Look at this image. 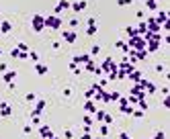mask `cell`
<instances>
[{"instance_id": "2", "label": "cell", "mask_w": 170, "mask_h": 139, "mask_svg": "<svg viewBox=\"0 0 170 139\" xmlns=\"http://www.w3.org/2000/svg\"><path fill=\"white\" fill-rule=\"evenodd\" d=\"M31 27H33L35 33H41L43 29H45V16H41V14H33V19H31Z\"/></svg>"}, {"instance_id": "11", "label": "cell", "mask_w": 170, "mask_h": 139, "mask_svg": "<svg viewBox=\"0 0 170 139\" xmlns=\"http://www.w3.org/2000/svg\"><path fill=\"white\" fill-rule=\"evenodd\" d=\"M35 72H37L39 76H45V74L49 72V68H47L45 63H39V61H37V63H35Z\"/></svg>"}, {"instance_id": "20", "label": "cell", "mask_w": 170, "mask_h": 139, "mask_svg": "<svg viewBox=\"0 0 170 139\" xmlns=\"http://www.w3.org/2000/svg\"><path fill=\"white\" fill-rule=\"evenodd\" d=\"M96 31H98V29H96V25H94V27H86V35H90V37H92V35H96Z\"/></svg>"}, {"instance_id": "48", "label": "cell", "mask_w": 170, "mask_h": 139, "mask_svg": "<svg viewBox=\"0 0 170 139\" xmlns=\"http://www.w3.org/2000/svg\"><path fill=\"white\" fill-rule=\"evenodd\" d=\"M0 57H2V49H0Z\"/></svg>"}, {"instance_id": "23", "label": "cell", "mask_w": 170, "mask_h": 139, "mask_svg": "<svg viewBox=\"0 0 170 139\" xmlns=\"http://www.w3.org/2000/svg\"><path fill=\"white\" fill-rule=\"evenodd\" d=\"M103 123H105V125H111V123H113V117L105 113V117H103Z\"/></svg>"}, {"instance_id": "50", "label": "cell", "mask_w": 170, "mask_h": 139, "mask_svg": "<svg viewBox=\"0 0 170 139\" xmlns=\"http://www.w3.org/2000/svg\"><path fill=\"white\" fill-rule=\"evenodd\" d=\"M156 2H158V0H156Z\"/></svg>"}, {"instance_id": "49", "label": "cell", "mask_w": 170, "mask_h": 139, "mask_svg": "<svg viewBox=\"0 0 170 139\" xmlns=\"http://www.w3.org/2000/svg\"><path fill=\"white\" fill-rule=\"evenodd\" d=\"M94 139H100V137H94Z\"/></svg>"}, {"instance_id": "43", "label": "cell", "mask_w": 170, "mask_h": 139, "mask_svg": "<svg viewBox=\"0 0 170 139\" xmlns=\"http://www.w3.org/2000/svg\"><path fill=\"white\" fill-rule=\"evenodd\" d=\"M60 45H62V43H60V41H53V43H51V47H53V49H55V51H57V49H60Z\"/></svg>"}, {"instance_id": "15", "label": "cell", "mask_w": 170, "mask_h": 139, "mask_svg": "<svg viewBox=\"0 0 170 139\" xmlns=\"http://www.w3.org/2000/svg\"><path fill=\"white\" fill-rule=\"evenodd\" d=\"M146 8L152 10V12H156V10H158V2H156V0H146Z\"/></svg>"}, {"instance_id": "12", "label": "cell", "mask_w": 170, "mask_h": 139, "mask_svg": "<svg viewBox=\"0 0 170 139\" xmlns=\"http://www.w3.org/2000/svg\"><path fill=\"white\" fill-rule=\"evenodd\" d=\"M0 31H2L4 35L10 33V31H12V23H10V21H2V23H0Z\"/></svg>"}, {"instance_id": "22", "label": "cell", "mask_w": 170, "mask_h": 139, "mask_svg": "<svg viewBox=\"0 0 170 139\" xmlns=\"http://www.w3.org/2000/svg\"><path fill=\"white\" fill-rule=\"evenodd\" d=\"M98 53H100V47H98V45H92V49H90V53H88V55L92 57V55H98Z\"/></svg>"}, {"instance_id": "39", "label": "cell", "mask_w": 170, "mask_h": 139, "mask_svg": "<svg viewBox=\"0 0 170 139\" xmlns=\"http://www.w3.org/2000/svg\"><path fill=\"white\" fill-rule=\"evenodd\" d=\"M31 123H33V125H39L41 121H39V117H31Z\"/></svg>"}, {"instance_id": "40", "label": "cell", "mask_w": 170, "mask_h": 139, "mask_svg": "<svg viewBox=\"0 0 170 139\" xmlns=\"http://www.w3.org/2000/svg\"><path fill=\"white\" fill-rule=\"evenodd\" d=\"M31 131H33V129H31V125H27V127H25V129H23V133H25V135H29V133H31Z\"/></svg>"}, {"instance_id": "33", "label": "cell", "mask_w": 170, "mask_h": 139, "mask_svg": "<svg viewBox=\"0 0 170 139\" xmlns=\"http://www.w3.org/2000/svg\"><path fill=\"white\" fill-rule=\"evenodd\" d=\"M86 25H88V27H94V25H96V19H94V16H90V19L86 21Z\"/></svg>"}, {"instance_id": "1", "label": "cell", "mask_w": 170, "mask_h": 139, "mask_svg": "<svg viewBox=\"0 0 170 139\" xmlns=\"http://www.w3.org/2000/svg\"><path fill=\"white\" fill-rule=\"evenodd\" d=\"M62 19L57 14H51V16H45V29H53V31H60L62 29Z\"/></svg>"}, {"instance_id": "18", "label": "cell", "mask_w": 170, "mask_h": 139, "mask_svg": "<svg viewBox=\"0 0 170 139\" xmlns=\"http://www.w3.org/2000/svg\"><path fill=\"white\" fill-rule=\"evenodd\" d=\"M107 135H109V125L103 123V125H100V137H107Z\"/></svg>"}, {"instance_id": "47", "label": "cell", "mask_w": 170, "mask_h": 139, "mask_svg": "<svg viewBox=\"0 0 170 139\" xmlns=\"http://www.w3.org/2000/svg\"><path fill=\"white\" fill-rule=\"evenodd\" d=\"M45 139H60V137H53V135H49V137H45Z\"/></svg>"}, {"instance_id": "34", "label": "cell", "mask_w": 170, "mask_h": 139, "mask_svg": "<svg viewBox=\"0 0 170 139\" xmlns=\"http://www.w3.org/2000/svg\"><path fill=\"white\" fill-rule=\"evenodd\" d=\"M25 100H27V102H33V100H35V94H33V92H29L27 96H25Z\"/></svg>"}, {"instance_id": "13", "label": "cell", "mask_w": 170, "mask_h": 139, "mask_svg": "<svg viewBox=\"0 0 170 139\" xmlns=\"http://www.w3.org/2000/svg\"><path fill=\"white\" fill-rule=\"evenodd\" d=\"M146 31H148V25H146V21L137 23V27H135V33H137V35H146Z\"/></svg>"}, {"instance_id": "10", "label": "cell", "mask_w": 170, "mask_h": 139, "mask_svg": "<svg viewBox=\"0 0 170 139\" xmlns=\"http://www.w3.org/2000/svg\"><path fill=\"white\" fill-rule=\"evenodd\" d=\"M88 61H90V55L88 53H80V55L74 57V63H88Z\"/></svg>"}, {"instance_id": "5", "label": "cell", "mask_w": 170, "mask_h": 139, "mask_svg": "<svg viewBox=\"0 0 170 139\" xmlns=\"http://www.w3.org/2000/svg\"><path fill=\"white\" fill-rule=\"evenodd\" d=\"M12 115V108H10V104H6V102H0V117L2 119H8Z\"/></svg>"}, {"instance_id": "25", "label": "cell", "mask_w": 170, "mask_h": 139, "mask_svg": "<svg viewBox=\"0 0 170 139\" xmlns=\"http://www.w3.org/2000/svg\"><path fill=\"white\" fill-rule=\"evenodd\" d=\"M16 49H19V51H29V45H27V43H23V41H21V43H19V45H16Z\"/></svg>"}, {"instance_id": "4", "label": "cell", "mask_w": 170, "mask_h": 139, "mask_svg": "<svg viewBox=\"0 0 170 139\" xmlns=\"http://www.w3.org/2000/svg\"><path fill=\"white\" fill-rule=\"evenodd\" d=\"M70 6H72V2H68V0H60V2H57V6H55V10H53V14L64 12V10H68Z\"/></svg>"}, {"instance_id": "17", "label": "cell", "mask_w": 170, "mask_h": 139, "mask_svg": "<svg viewBox=\"0 0 170 139\" xmlns=\"http://www.w3.org/2000/svg\"><path fill=\"white\" fill-rule=\"evenodd\" d=\"M70 70H72L76 76H80V74H82V70H80V68H78V63H74V61H70Z\"/></svg>"}, {"instance_id": "45", "label": "cell", "mask_w": 170, "mask_h": 139, "mask_svg": "<svg viewBox=\"0 0 170 139\" xmlns=\"http://www.w3.org/2000/svg\"><path fill=\"white\" fill-rule=\"evenodd\" d=\"M80 139H92V135H90V133H84V135H80Z\"/></svg>"}, {"instance_id": "6", "label": "cell", "mask_w": 170, "mask_h": 139, "mask_svg": "<svg viewBox=\"0 0 170 139\" xmlns=\"http://www.w3.org/2000/svg\"><path fill=\"white\" fill-rule=\"evenodd\" d=\"M14 78H16V70H6V72L2 74V80H4L6 84H10V82H14Z\"/></svg>"}, {"instance_id": "27", "label": "cell", "mask_w": 170, "mask_h": 139, "mask_svg": "<svg viewBox=\"0 0 170 139\" xmlns=\"http://www.w3.org/2000/svg\"><path fill=\"white\" fill-rule=\"evenodd\" d=\"M84 125H86V127L92 125V115H86V117H84Z\"/></svg>"}, {"instance_id": "38", "label": "cell", "mask_w": 170, "mask_h": 139, "mask_svg": "<svg viewBox=\"0 0 170 139\" xmlns=\"http://www.w3.org/2000/svg\"><path fill=\"white\" fill-rule=\"evenodd\" d=\"M162 106H164V108H170V98H164V100H162Z\"/></svg>"}, {"instance_id": "42", "label": "cell", "mask_w": 170, "mask_h": 139, "mask_svg": "<svg viewBox=\"0 0 170 139\" xmlns=\"http://www.w3.org/2000/svg\"><path fill=\"white\" fill-rule=\"evenodd\" d=\"M119 98H121L119 92H113V94H111V100H119Z\"/></svg>"}, {"instance_id": "19", "label": "cell", "mask_w": 170, "mask_h": 139, "mask_svg": "<svg viewBox=\"0 0 170 139\" xmlns=\"http://www.w3.org/2000/svg\"><path fill=\"white\" fill-rule=\"evenodd\" d=\"M121 113H125V115H131V113H133V106H131V104H125V106H121Z\"/></svg>"}, {"instance_id": "31", "label": "cell", "mask_w": 170, "mask_h": 139, "mask_svg": "<svg viewBox=\"0 0 170 139\" xmlns=\"http://www.w3.org/2000/svg\"><path fill=\"white\" fill-rule=\"evenodd\" d=\"M131 115H133V117H135V119H141V117H143V110H141V108H139V110H133V113H131Z\"/></svg>"}, {"instance_id": "14", "label": "cell", "mask_w": 170, "mask_h": 139, "mask_svg": "<svg viewBox=\"0 0 170 139\" xmlns=\"http://www.w3.org/2000/svg\"><path fill=\"white\" fill-rule=\"evenodd\" d=\"M39 135H41L43 139H45V137H49V135H51V129H49L47 125H41V127H39Z\"/></svg>"}, {"instance_id": "30", "label": "cell", "mask_w": 170, "mask_h": 139, "mask_svg": "<svg viewBox=\"0 0 170 139\" xmlns=\"http://www.w3.org/2000/svg\"><path fill=\"white\" fill-rule=\"evenodd\" d=\"M137 104H139L141 110H148V102H146V100H137Z\"/></svg>"}, {"instance_id": "46", "label": "cell", "mask_w": 170, "mask_h": 139, "mask_svg": "<svg viewBox=\"0 0 170 139\" xmlns=\"http://www.w3.org/2000/svg\"><path fill=\"white\" fill-rule=\"evenodd\" d=\"M119 139H131V137H129L127 133H121V137H119Z\"/></svg>"}, {"instance_id": "28", "label": "cell", "mask_w": 170, "mask_h": 139, "mask_svg": "<svg viewBox=\"0 0 170 139\" xmlns=\"http://www.w3.org/2000/svg\"><path fill=\"white\" fill-rule=\"evenodd\" d=\"M72 137H74L72 129H66V131H64V139H72Z\"/></svg>"}, {"instance_id": "35", "label": "cell", "mask_w": 170, "mask_h": 139, "mask_svg": "<svg viewBox=\"0 0 170 139\" xmlns=\"http://www.w3.org/2000/svg\"><path fill=\"white\" fill-rule=\"evenodd\" d=\"M131 2H133V0H117L119 6H127V4H131Z\"/></svg>"}, {"instance_id": "41", "label": "cell", "mask_w": 170, "mask_h": 139, "mask_svg": "<svg viewBox=\"0 0 170 139\" xmlns=\"http://www.w3.org/2000/svg\"><path fill=\"white\" fill-rule=\"evenodd\" d=\"M6 70H8V68H6V63H4V61H2V63H0V74H4V72H6Z\"/></svg>"}, {"instance_id": "37", "label": "cell", "mask_w": 170, "mask_h": 139, "mask_svg": "<svg viewBox=\"0 0 170 139\" xmlns=\"http://www.w3.org/2000/svg\"><path fill=\"white\" fill-rule=\"evenodd\" d=\"M64 96H68V98H70V96H72V88H64Z\"/></svg>"}, {"instance_id": "44", "label": "cell", "mask_w": 170, "mask_h": 139, "mask_svg": "<svg viewBox=\"0 0 170 139\" xmlns=\"http://www.w3.org/2000/svg\"><path fill=\"white\" fill-rule=\"evenodd\" d=\"M107 84H109V80H107V78H103V80H100V84H98V86H100V88H103V86H107Z\"/></svg>"}, {"instance_id": "9", "label": "cell", "mask_w": 170, "mask_h": 139, "mask_svg": "<svg viewBox=\"0 0 170 139\" xmlns=\"http://www.w3.org/2000/svg\"><path fill=\"white\" fill-rule=\"evenodd\" d=\"M158 47H160V41L150 39V41H148V47H146V51H148V53H154V51H158Z\"/></svg>"}, {"instance_id": "3", "label": "cell", "mask_w": 170, "mask_h": 139, "mask_svg": "<svg viewBox=\"0 0 170 139\" xmlns=\"http://www.w3.org/2000/svg\"><path fill=\"white\" fill-rule=\"evenodd\" d=\"M62 39H64L66 43H76L78 35H76V31H64V33H62Z\"/></svg>"}, {"instance_id": "36", "label": "cell", "mask_w": 170, "mask_h": 139, "mask_svg": "<svg viewBox=\"0 0 170 139\" xmlns=\"http://www.w3.org/2000/svg\"><path fill=\"white\" fill-rule=\"evenodd\" d=\"M68 23H70V27H72V29H74V27H78V19H70Z\"/></svg>"}, {"instance_id": "26", "label": "cell", "mask_w": 170, "mask_h": 139, "mask_svg": "<svg viewBox=\"0 0 170 139\" xmlns=\"http://www.w3.org/2000/svg\"><path fill=\"white\" fill-rule=\"evenodd\" d=\"M10 57H14V59H19V57H21V51H19V49L14 47V49L10 51Z\"/></svg>"}, {"instance_id": "21", "label": "cell", "mask_w": 170, "mask_h": 139, "mask_svg": "<svg viewBox=\"0 0 170 139\" xmlns=\"http://www.w3.org/2000/svg\"><path fill=\"white\" fill-rule=\"evenodd\" d=\"M29 59L37 63V61H39V53H35V51H29Z\"/></svg>"}, {"instance_id": "29", "label": "cell", "mask_w": 170, "mask_h": 139, "mask_svg": "<svg viewBox=\"0 0 170 139\" xmlns=\"http://www.w3.org/2000/svg\"><path fill=\"white\" fill-rule=\"evenodd\" d=\"M84 94H86V98H88V100H92V98H94V90H92V88H88Z\"/></svg>"}, {"instance_id": "24", "label": "cell", "mask_w": 170, "mask_h": 139, "mask_svg": "<svg viewBox=\"0 0 170 139\" xmlns=\"http://www.w3.org/2000/svg\"><path fill=\"white\" fill-rule=\"evenodd\" d=\"M125 33H127L129 37H135V35H137V33H135V27H127V29H125Z\"/></svg>"}, {"instance_id": "7", "label": "cell", "mask_w": 170, "mask_h": 139, "mask_svg": "<svg viewBox=\"0 0 170 139\" xmlns=\"http://www.w3.org/2000/svg\"><path fill=\"white\" fill-rule=\"evenodd\" d=\"M86 6H88V2H86V0H78V2H74V4H72L70 8H72L74 12H82Z\"/></svg>"}, {"instance_id": "16", "label": "cell", "mask_w": 170, "mask_h": 139, "mask_svg": "<svg viewBox=\"0 0 170 139\" xmlns=\"http://www.w3.org/2000/svg\"><path fill=\"white\" fill-rule=\"evenodd\" d=\"M129 78L133 80V82H141V72H137V70H133L131 74H127Z\"/></svg>"}, {"instance_id": "8", "label": "cell", "mask_w": 170, "mask_h": 139, "mask_svg": "<svg viewBox=\"0 0 170 139\" xmlns=\"http://www.w3.org/2000/svg\"><path fill=\"white\" fill-rule=\"evenodd\" d=\"M84 110H86V115H94V113H96V104H94V100H86V102H84Z\"/></svg>"}, {"instance_id": "32", "label": "cell", "mask_w": 170, "mask_h": 139, "mask_svg": "<svg viewBox=\"0 0 170 139\" xmlns=\"http://www.w3.org/2000/svg\"><path fill=\"white\" fill-rule=\"evenodd\" d=\"M152 139H166V133H164V131H158V133H156Z\"/></svg>"}]
</instances>
